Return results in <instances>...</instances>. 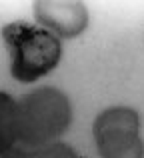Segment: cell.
I'll use <instances>...</instances> for the list:
<instances>
[{"instance_id":"1","label":"cell","mask_w":144,"mask_h":158,"mask_svg":"<svg viewBox=\"0 0 144 158\" xmlns=\"http://www.w3.org/2000/svg\"><path fill=\"white\" fill-rule=\"evenodd\" d=\"M72 106L58 88L44 86L16 102V140L34 148H44L68 130Z\"/></svg>"},{"instance_id":"2","label":"cell","mask_w":144,"mask_h":158,"mask_svg":"<svg viewBox=\"0 0 144 158\" xmlns=\"http://www.w3.org/2000/svg\"><path fill=\"white\" fill-rule=\"evenodd\" d=\"M2 36L12 48L10 72L24 84H30L52 72L62 58L60 40L34 24L10 22L2 28Z\"/></svg>"},{"instance_id":"3","label":"cell","mask_w":144,"mask_h":158,"mask_svg":"<svg viewBox=\"0 0 144 158\" xmlns=\"http://www.w3.org/2000/svg\"><path fill=\"white\" fill-rule=\"evenodd\" d=\"M92 132L102 158H144L140 116L132 108H106L94 118Z\"/></svg>"},{"instance_id":"4","label":"cell","mask_w":144,"mask_h":158,"mask_svg":"<svg viewBox=\"0 0 144 158\" xmlns=\"http://www.w3.org/2000/svg\"><path fill=\"white\" fill-rule=\"evenodd\" d=\"M34 18L56 38H74L88 26V10L80 0H38Z\"/></svg>"},{"instance_id":"5","label":"cell","mask_w":144,"mask_h":158,"mask_svg":"<svg viewBox=\"0 0 144 158\" xmlns=\"http://www.w3.org/2000/svg\"><path fill=\"white\" fill-rule=\"evenodd\" d=\"M16 142V100L0 92V154Z\"/></svg>"},{"instance_id":"6","label":"cell","mask_w":144,"mask_h":158,"mask_svg":"<svg viewBox=\"0 0 144 158\" xmlns=\"http://www.w3.org/2000/svg\"><path fill=\"white\" fill-rule=\"evenodd\" d=\"M38 158H82V156L78 154L72 146H68V144L52 142V144H48V146L40 148V156Z\"/></svg>"},{"instance_id":"7","label":"cell","mask_w":144,"mask_h":158,"mask_svg":"<svg viewBox=\"0 0 144 158\" xmlns=\"http://www.w3.org/2000/svg\"><path fill=\"white\" fill-rule=\"evenodd\" d=\"M38 156H40V148L28 146V144H22L18 140L0 154V158H38Z\"/></svg>"}]
</instances>
